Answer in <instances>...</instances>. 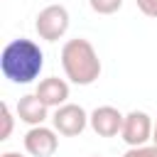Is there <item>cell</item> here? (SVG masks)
Segmentation results:
<instances>
[{
  "instance_id": "6da1fadb",
  "label": "cell",
  "mask_w": 157,
  "mask_h": 157,
  "mask_svg": "<svg viewBox=\"0 0 157 157\" xmlns=\"http://www.w3.org/2000/svg\"><path fill=\"white\" fill-rule=\"evenodd\" d=\"M44 69V52L34 39L20 37L5 44L0 54V71L12 83H32Z\"/></svg>"
},
{
  "instance_id": "7a4b0ae2",
  "label": "cell",
  "mask_w": 157,
  "mask_h": 157,
  "mask_svg": "<svg viewBox=\"0 0 157 157\" xmlns=\"http://www.w3.org/2000/svg\"><path fill=\"white\" fill-rule=\"evenodd\" d=\"M61 69L71 83L91 86L101 76V59H98L96 47L83 37L69 39L61 47Z\"/></svg>"
},
{
  "instance_id": "3957f363",
  "label": "cell",
  "mask_w": 157,
  "mask_h": 157,
  "mask_svg": "<svg viewBox=\"0 0 157 157\" xmlns=\"http://www.w3.org/2000/svg\"><path fill=\"white\" fill-rule=\"evenodd\" d=\"M34 29H37L39 39H44V42L61 39L69 29V10L64 5H47L44 10H39V15L34 20Z\"/></svg>"
},
{
  "instance_id": "277c9868",
  "label": "cell",
  "mask_w": 157,
  "mask_h": 157,
  "mask_svg": "<svg viewBox=\"0 0 157 157\" xmlns=\"http://www.w3.org/2000/svg\"><path fill=\"white\" fill-rule=\"evenodd\" d=\"M52 125L59 135L64 137H76L86 130L88 125V113L78 105V103H64L59 108H54V115H52Z\"/></svg>"
},
{
  "instance_id": "5b68a950",
  "label": "cell",
  "mask_w": 157,
  "mask_h": 157,
  "mask_svg": "<svg viewBox=\"0 0 157 157\" xmlns=\"http://www.w3.org/2000/svg\"><path fill=\"white\" fill-rule=\"evenodd\" d=\"M152 130H155V123L145 110H130L123 120L120 137L128 147H142L152 140Z\"/></svg>"
},
{
  "instance_id": "8992f818",
  "label": "cell",
  "mask_w": 157,
  "mask_h": 157,
  "mask_svg": "<svg viewBox=\"0 0 157 157\" xmlns=\"http://www.w3.org/2000/svg\"><path fill=\"white\" fill-rule=\"evenodd\" d=\"M56 147H59V137H56L54 128L37 125L25 132V150L32 157H52L56 152Z\"/></svg>"
},
{
  "instance_id": "52a82bcc",
  "label": "cell",
  "mask_w": 157,
  "mask_h": 157,
  "mask_svg": "<svg viewBox=\"0 0 157 157\" xmlns=\"http://www.w3.org/2000/svg\"><path fill=\"white\" fill-rule=\"evenodd\" d=\"M123 120H125V115H123L118 108H113V105H98V108L88 115L91 130H93L96 135H101V137H115V135H120Z\"/></svg>"
},
{
  "instance_id": "ba28073f",
  "label": "cell",
  "mask_w": 157,
  "mask_h": 157,
  "mask_svg": "<svg viewBox=\"0 0 157 157\" xmlns=\"http://www.w3.org/2000/svg\"><path fill=\"white\" fill-rule=\"evenodd\" d=\"M34 93L39 96V101L47 108H59L64 103H69V83L59 76H47L37 83Z\"/></svg>"
},
{
  "instance_id": "9c48e42d",
  "label": "cell",
  "mask_w": 157,
  "mask_h": 157,
  "mask_svg": "<svg viewBox=\"0 0 157 157\" xmlns=\"http://www.w3.org/2000/svg\"><path fill=\"white\" fill-rule=\"evenodd\" d=\"M47 110H49V108L39 101L37 93H27V96H22V98L17 101V105H15L17 118H20L22 123H27L29 128L44 125V120H47Z\"/></svg>"
},
{
  "instance_id": "30bf717a",
  "label": "cell",
  "mask_w": 157,
  "mask_h": 157,
  "mask_svg": "<svg viewBox=\"0 0 157 157\" xmlns=\"http://www.w3.org/2000/svg\"><path fill=\"white\" fill-rule=\"evenodd\" d=\"M88 5L96 15H115L123 7V0H88Z\"/></svg>"
},
{
  "instance_id": "8fae6325",
  "label": "cell",
  "mask_w": 157,
  "mask_h": 157,
  "mask_svg": "<svg viewBox=\"0 0 157 157\" xmlns=\"http://www.w3.org/2000/svg\"><path fill=\"white\" fill-rule=\"evenodd\" d=\"M0 120H2V130H0V142H5L10 135H12V125H15V118H12V110H10V105L7 103H2L0 105Z\"/></svg>"
},
{
  "instance_id": "7c38bea8",
  "label": "cell",
  "mask_w": 157,
  "mask_h": 157,
  "mask_svg": "<svg viewBox=\"0 0 157 157\" xmlns=\"http://www.w3.org/2000/svg\"><path fill=\"white\" fill-rule=\"evenodd\" d=\"M123 157H157V145H142V147H130Z\"/></svg>"
},
{
  "instance_id": "4fadbf2b",
  "label": "cell",
  "mask_w": 157,
  "mask_h": 157,
  "mask_svg": "<svg viewBox=\"0 0 157 157\" xmlns=\"http://www.w3.org/2000/svg\"><path fill=\"white\" fill-rule=\"evenodd\" d=\"M135 5L145 17H157V0H135Z\"/></svg>"
},
{
  "instance_id": "5bb4252c",
  "label": "cell",
  "mask_w": 157,
  "mask_h": 157,
  "mask_svg": "<svg viewBox=\"0 0 157 157\" xmlns=\"http://www.w3.org/2000/svg\"><path fill=\"white\" fill-rule=\"evenodd\" d=\"M0 157H25V155H20V152H2Z\"/></svg>"
},
{
  "instance_id": "9a60e30c",
  "label": "cell",
  "mask_w": 157,
  "mask_h": 157,
  "mask_svg": "<svg viewBox=\"0 0 157 157\" xmlns=\"http://www.w3.org/2000/svg\"><path fill=\"white\" fill-rule=\"evenodd\" d=\"M152 145H157V120H155V130H152Z\"/></svg>"
},
{
  "instance_id": "2e32d148",
  "label": "cell",
  "mask_w": 157,
  "mask_h": 157,
  "mask_svg": "<svg viewBox=\"0 0 157 157\" xmlns=\"http://www.w3.org/2000/svg\"><path fill=\"white\" fill-rule=\"evenodd\" d=\"M96 157H98V155H96Z\"/></svg>"
}]
</instances>
